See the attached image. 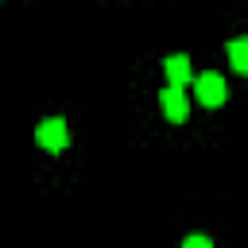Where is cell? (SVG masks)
Returning <instances> with one entry per match:
<instances>
[{
  "mask_svg": "<svg viewBox=\"0 0 248 248\" xmlns=\"http://www.w3.org/2000/svg\"><path fill=\"white\" fill-rule=\"evenodd\" d=\"M194 93H198V101H202V105H209V108L225 105V97H229L225 78H221V74H213V70H205V74H198V78H194Z\"/></svg>",
  "mask_w": 248,
  "mask_h": 248,
  "instance_id": "obj_1",
  "label": "cell"
},
{
  "mask_svg": "<svg viewBox=\"0 0 248 248\" xmlns=\"http://www.w3.org/2000/svg\"><path fill=\"white\" fill-rule=\"evenodd\" d=\"M35 143L46 147V151H62V147L70 143V128H66V120H62V116H46V120L35 128Z\"/></svg>",
  "mask_w": 248,
  "mask_h": 248,
  "instance_id": "obj_2",
  "label": "cell"
},
{
  "mask_svg": "<svg viewBox=\"0 0 248 248\" xmlns=\"http://www.w3.org/2000/svg\"><path fill=\"white\" fill-rule=\"evenodd\" d=\"M159 105H163V116L174 120V124H182L186 112H190V101H186V93H182L178 85H167V89L159 93Z\"/></svg>",
  "mask_w": 248,
  "mask_h": 248,
  "instance_id": "obj_3",
  "label": "cell"
},
{
  "mask_svg": "<svg viewBox=\"0 0 248 248\" xmlns=\"http://www.w3.org/2000/svg\"><path fill=\"white\" fill-rule=\"evenodd\" d=\"M163 70H167V81L178 85V89L190 81V58H186V54H170V58L163 62Z\"/></svg>",
  "mask_w": 248,
  "mask_h": 248,
  "instance_id": "obj_4",
  "label": "cell"
},
{
  "mask_svg": "<svg viewBox=\"0 0 248 248\" xmlns=\"http://www.w3.org/2000/svg\"><path fill=\"white\" fill-rule=\"evenodd\" d=\"M225 50H229V62H232V70L248 74V39H232Z\"/></svg>",
  "mask_w": 248,
  "mask_h": 248,
  "instance_id": "obj_5",
  "label": "cell"
},
{
  "mask_svg": "<svg viewBox=\"0 0 248 248\" xmlns=\"http://www.w3.org/2000/svg\"><path fill=\"white\" fill-rule=\"evenodd\" d=\"M182 248H213V244H209V236L194 232V236H186V240H182Z\"/></svg>",
  "mask_w": 248,
  "mask_h": 248,
  "instance_id": "obj_6",
  "label": "cell"
}]
</instances>
